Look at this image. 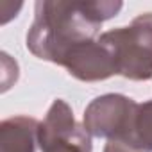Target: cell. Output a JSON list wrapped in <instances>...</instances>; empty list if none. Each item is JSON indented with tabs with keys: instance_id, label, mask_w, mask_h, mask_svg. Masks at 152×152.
Here are the masks:
<instances>
[{
	"instance_id": "obj_2",
	"label": "cell",
	"mask_w": 152,
	"mask_h": 152,
	"mask_svg": "<svg viewBox=\"0 0 152 152\" xmlns=\"http://www.w3.org/2000/svg\"><path fill=\"white\" fill-rule=\"evenodd\" d=\"M99 39L109 48L116 75L131 81L152 79V13L136 16L127 27L102 32Z\"/></svg>"
},
{
	"instance_id": "obj_5",
	"label": "cell",
	"mask_w": 152,
	"mask_h": 152,
	"mask_svg": "<svg viewBox=\"0 0 152 152\" xmlns=\"http://www.w3.org/2000/svg\"><path fill=\"white\" fill-rule=\"evenodd\" d=\"M39 122L31 116H11L0 124V152H36Z\"/></svg>"
},
{
	"instance_id": "obj_4",
	"label": "cell",
	"mask_w": 152,
	"mask_h": 152,
	"mask_svg": "<svg viewBox=\"0 0 152 152\" xmlns=\"http://www.w3.org/2000/svg\"><path fill=\"white\" fill-rule=\"evenodd\" d=\"M38 143L41 152H91V136L63 99H56L39 122Z\"/></svg>"
},
{
	"instance_id": "obj_3",
	"label": "cell",
	"mask_w": 152,
	"mask_h": 152,
	"mask_svg": "<svg viewBox=\"0 0 152 152\" xmlns=\"http://www.w3.org/2000/svg\"><path fill=\"white\" fill-rule=\"evenodd\" d=\"M138 104L120 93H106L93 99L84 109L83 125L90 136L107 141H124L129 136Z\"/></svg>"
},
{
	"instance_id": "obj_6",
	"label": "cell",
	"mask_w": 152,
	"mask_h": 152,
	"mask_svg": "<svg viewBox=\"0 0 152 152\" xmlns=\"http://www.w3.org/2000/svg\"><path fill=\"white\" fill-rule=\"evenodd\" d=\"M124 143L143 152H152V100L138 104L129 136Z\"/></svg>"
},
{
	"instance_id": "obj_1",
	"label": "cell",
	"mask_w": 152,
	"mask_h": 152,
	"mask_svg": "<svg viewBox=\"0 0 152 152\" xmlns=\"http://www.w3.org/2000/svg\"><path fill=\"white\" fill-rule=\"evenodd\" d=\"M122 6L113 0H38L34 22L27 32V48L38 59L61 66L73 48L97 39L102 23L116 16Z\"/></svg>"
},
{
	"instance_id": "obj_7",
	"label": "cell",
	"mask_w": 152,
	"mask_h": 152,
	"mask_svg": "<svg viewBox=\"0 0 152 152\" xmlns=\"http://www.w3.org/2000/svg\"><path fill=\"white\" fill-rule=\"evenodd\" d=\"M104 152H143V150L134 148L124 141H107V145L104 147Z\"/></svg>"
}]
</instances>
